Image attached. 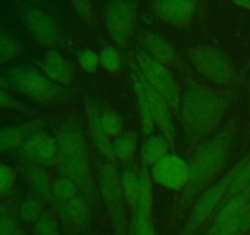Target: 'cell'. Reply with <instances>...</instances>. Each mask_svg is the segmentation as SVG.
I'll return each mask as SVG.
<instances>
[{"label":"cell","instance_id":"cell-1","mask_svg":"<svg viewBox=\"0 0 250 235\" xmlns=\"http://www.w3.org/2000/svg\"><path fill=\"white\" fill-rule=\"evenodd\" d=\"M237 134V125L231 121L214 137L200 144L187 161L188 181L181 192L176 205L172 222L182 218L190 210L198 196L219 180L227 161L231 156L232 146Z\"/></svg>","mask_w":250,"mask_h":235},{"label":"cell","instance_id":"cell-2","mask_svg":"<svg viewBox=\"0 0 250 235\" xmlns=\"http://www.w3.org/2000/svg\"><path fill=\"white\" fill-rule=\"evenodd\" d=\"M55 140L58 154L54 165L61 176L72 180L82 195L89 200L94 191V183L83 131L77 124L66 122L58 129Z\"/></svg>","mask_w":250,"mask_h":235},{"label":"cell","instance_id":"cell-3","mask_svg":"<svg viewBox=\"0 0 250 235\" xmlns=\"http://www.w3.org/2000/svg\"><path fill=\"white\" fill-rule=\"evenodd\" d=\"M227 102L222 95L193 86L181 97L180 118L188 136L194 141L209 135L221 120Z\"/></svg>","mask_w":250,"mask_h":235},{"label":"cell","instance_id":"cell-4","mask_svg":"<svg viewBox=\"0 0 250 235\" xmlns=\"http://www.w3.org/2000/svg\"><path fill=\"white\" fill-rule=\"evenodd\" d=\"M7 82L20 94L44 107H56L68 98V93L61 86L27 65L12 68L7 72Z\"/></svg>","mask_w":250,"mask_h":235},{"label":"cell","instance_id":"cell-5","mask_svg":"<svg viewBox=\"0 0 250 235\" xmlns=\"http://www.w3.org/2000/svg\"><path fill=\"white\" fill-rule=\"evenodd\" d=\"M243 159L238 162L236 165L232 166L227 173H225L219 180L215 181L212 185L205 188L202 193L197 197L193 206L190 207L189 213L186 224L183 225L182 230L178 235H192L198 229L203 227L222 205L225 195H226L229 186L231 184L232 179L237 174V171L241 168Z\"/></svg>","mask_w":250,"mask_h":235},{"label":"cell","instance_id":"cell-6","mask_svg":"<svg viewBox=\"0 0 250 235\" xmlns=\"http://www.w3.org/2000/svg\"><path fill=\"white\" fill-rule=\"evenodd\" d=\"M99 191L105 203L115 235H129L126 201L121 188L120 169L115 161H105L99 169Z\"/></svg>","mask_w":250,"mask_h":235},{"label":"cell","instance_id":"cell-7","mask_svg":"<svg viewBox=\"0 0 250 235\" xmlns=\"http://www.w3.org/2000/svg\"><path fill=\"white\" fill-rule=\"evenodd\" d=\"M133 59L144 80L166 100L172 113H175L176 115L180 114V90L167 66L151 59L142 48L134 51Z\"/></svg>","mask_w":250,"mask_h":235},{"label":"cell","instance_id":"cell-8","mask_svg":"<svg viewBox=\"0 0 250 235\" xmlns=\"http://www.w3.org/2000/svg\"><path fill=\"white\" fill-rule=\"evenodd\" d=\"M189 59L200 75L217 85H226L236 78L231 60L215 47L197 46L190 50Z\"/></svg>","mask_w":250,"mask_h":235},{"label":"cell","instance_id":"cell-9","mask_svg":"<svg viewBox=\"0 0 250 235\" xmlns=\"http://www.w3.org/2000/svg\"><path fill=\"white\" fill-rule=\"evenodd\" d=\"M138 4L134 1H111L105 5L104 20L110 37L119 48L127 46L136 29Z\"/></svg>","mask_w":250,"mask_h":235},{"label":"cell","instance_id":"cell-10","mask_svg":"<svg viewBox=\"0 0 250 235\" xmlns=\"http://www.w3.org/2000/svg\"><path fill=\"white\" fill-rule=\"evenodd\" d=\"M150 178L153 183L182 192L188 181V165L185 159L175 153H167L164 158L156 162L150 169Z\"/></svg>","mask_w":250,"mask_h":235},{"label":"cell","instance_id":"cell-11","mask_svg":"<svg viewBox=\"0 0 250 235\" xmlns=\"http://www.w3.org/2000/svg\"><path fill=\"white\" fill-rule=\"evenodd\" d=\"M22 21L32 37L42 46L51 47L60 39L61 32L58 24L42 10L27 7L22 11Z\"/></svg>","mask_w":250,"mask_h":235},{"label":"cell","instance_id":"cell-12","mask_svg":"<svg viewBox=\"0 0 250 235\" xmlns=\"http://www.w3.org/2000/svg\"><path fill=\"white\" fill-rule=\"evenodd\" d=\"M197 5V2L188 0H159L151 2L150 6L161 21L177 27H186L194 20Z\"/></svg>","mask_w":250,"mask_h":235},{"label":"cell","instance_id":"cell-13","mask_svg":"<svg viewBox=\"0 0 250 235\" xmlns=\"http://www.w3.org/2000/svg\"><path fill=\"white\" fill-rule=\"evenodd\" d=\"M24 158L46 165L54 164L58 154V144L55 137L44 131H36L24 141L21 147Z\"/></svg>","mask_w":250,"mask_h":235},{"label":"cell","instance_id":"cell-14","mask_svg":"<svg viewBox=\"0 0 250 235\" xmlns=\"http://www.w3.org/2000/svg\"><path fill=\"white\" fill-rule=\"evenodd\" d=\"M21 171L34 196L41 200H51V185L53 181L50 179V174L46 168L42 164L26 159L21 163Z\"/></svg>","mask_w":250,"mask_h":235},{"label":"cell","instance_id":"cell-15","mask_svg":"<svg viewBox=\"0 0 250 235\" xmlns=\"http://www.w3.org/2000/svg\"><path fill=\"white\" fill-rule=\"evenodd\" d=\"M143 82L146 93H148L149 102H150L151 110H153L154 120H155V125L160 129L161 135H164L168 140L171 146H172L173 142H175V126H173L172 110L170 109L166 100L144 78Z\"/></svg>","mask_w":250,"mask_h":235},{"label":"cell","instance_id":"cell-16","mask_svg":"<svg viewBox=\"0 0 250 235\" xmlns=\"http://www.w3.org/2000/svg\"><path fill=\"white\" fill-rule=\"evenodd\" d=\"M132 59L131 65V72H132V82H133L134 92L137 95V102L139 105V117H141V129L144 136H151L155 129V120H154L153 110H151L150 102H149L148 93H146V87H144L143 77L139 71L138 66H137L136 61H134L133 56Z\"/></svg>","mask_w":250,"mask_h":235},{"label":"cell","instance_id":"cell-17","mask_svg":"<svg viewBox=\"0 0 250 235\" xmlns=\"http://www.w3.org/2000/svg\"><path fill=\"white\" fill-rule=\"evenodd\" d=\"M42 68L45 71L46 76L55 83L71 86L76 80L73 66L63 58L60 51L54 49H50L44 54Z\"/></svg>","mask_w":250,"mask_h":235},{"label":"cell","instance_id":"cell-18","mask_svg":"<svg viewBox=\"0 0 250 235\" xmlns=\"http://www.w3.org/2000/svg\"><path fill=\"white\" fill-rule=\"evenodd\" d=\"M61 218L71 229H81L85 227L90 217L89 201L82 193H77L67 202L58 206Z\"/></svg>","mask_w":250,"mask_h":235},{"label":"cell","instance_id":"cell-19","mask_svg":"<svg viewBox=\"0 0 250 235\" xmlns=\"http://www.w3.org/2000/svg\"><path fill=\"white\" fill-rule=\"evenodd\" d=\"M250 210V186L243 192L238 193L234 197L229 198V201L220 206L217 212L215 213V217L211 220V227L210 229L220 227L222 224L231 222V220L237 219L244 213Z\"/></svg>","mask_w":250,"mask_h":235},{"label":"cell","instance_id":"cell-20","mask_svg":"<svg viewBox=\"0 0 250 235\" xmlns=\"http://www.w3.org/2000/svg\"><path fill=\"white\" fill-rule=\"evenodd\" d=\"M141 41L143 43V49L151 59L165 66H171L176 64V51L167 42L155 33L142 34Z\"/></svg>","mask_w":250,"mask_h":235},{"label":"cell","instance_id":"cell-21","mask_svg":"<svg viewBox=\"0 0 250 235\" xmlns=\"http://www.w3.org/2000/svg\"><path fill=\"white\" fill-rule=\"evenodd\" d=\"M38 131L36 122L21 125H9L0 129V153L21 148L24 141L33 132Z\"/></svg>","mask_w":250,"mask_h":235},{"label":"cell","instance_id":"cell-22","mask_svg":"<svg viewBox=\"0 0 250 235\" xmlns=\"http://www.w3.org/2000/svg\"><path fill=\"white\" fill-rule=\"evenodd\" d=\"M171 143L164 135H151L141 147V165L150 169L156 162L170 153Z\"/></svg>","mask_w":250,"mask_h":235},{"label":"cell","instance_id":"cell-23","mask_svg":"<svg viewBox=\"0 0 250 235\" xmlns=\"http://www.w3.org/2000/svg\"><path fill=\"white\" fill-rule=\"evenodd\" d=\"M151 215H153V180L150 178L149 169L141 165L138 202L133 217L151 218Z\"/></svg>","mask_w":250,"mask_h":235},{"label":"cell","instance_id":"cell-24","mask_svg":"<svg viewBox=\"0 0 250 235\" xmlns=\"http://www.w3.org/2000/svg\"><path fill=\"white\" fill-rule=\"evenodd\" d=\"M87 115L90 135H92L99 152L103 154L105 161H115V156L111 147V139L106 136V134L103 131L102 126H100V115L98 114V110L93 107L88 108Z\"/></svg>","mask_w":250,"mask_h":235},{"label":"cell","instance_id":"cell-25","mask_svg":"<svg viewBox=\"0 0 250 235\" xmlns=\"http://www.w3.org/2000/svg\"><path fill=\"white\" fill-rule=\"evenodd\" d=\"M139 179H141V170H134L132 168L120 170L122 193H124V197L127 206L132 211V214L136 212L137 202H138Z\"/></svg>","mask_w":250,"mask_h":235},{"label":"cell","instance_id":"cell-26","mask_svg":"<svg viewBox=\"0 0 250 235\" xmlns=\"http://www.w3.org/2000/svg\"><path fill=\"white\" fill-rule=\"evenodd\" d=\"M111 147L115 159L124 162L129 161L134 157L138 147V134L126 130L111 140Z\"/></svg>","mask_w":250,"mask_h":235},{"label":"cell","instance_id":"cell-27","mask_svg":"<svg viewBox=\"0 0 250 235\" xmlns=\"http://www.w3.org/2000/svg\"><path fill=\"white\" fill-rule=\"evenodd\" d=\"M78 191H80L78 186L72 180L65 178V176H60V178L55 179L51 185V201L56 206H60L75 197Z\"/></svg>","mask_w":250,"mask_h":235},{"label":"cell","instance_id":"cell-28","mask_svg":"<svg viewBox=\"0 0 250 235\" xmlns=\"http://www.w3.org/2000/svg\"><path fill=\"white\" fill-rule=\"evenodd\" d=\"M44 211V201L38 197H28L19 206V215L23 222L34 223Z\"/></svg>","mask_w":250,"mask_h":235},{"label":"cell","instance_id":"cell-29","mask_svg":"<svg viewBox=\"0 0 250 235\" xmlns=\"http://www.w3.org/2000/svg\"><path fill=\"white\" fill-rule=\"evenodd\" d=\"M100 126L109 139H115L124 130V118L115 112H106L100 115Z\"/></svg>","mask_w":250,"mask_h":235},{"label":"cell","instance_id":"cell-30","mask_svg":"<svg viewBox=\"0 0 250 235\" xmlns=\"http://www.w3.org/2000/svg\"><path fill=\"white\" fill-rule=\"evenodd\" d=\"M100 65L109 72H119L122 65V59L119 50L115 47L106 46L99 54Z\"/></svg>","mask_w":250,"mask_h":235},{"label":"cell","instance_id":"cell-31","mask_svg":"<svg viewBox=\"0 0 250 235\" xmlns=\"http://www.w3.org/2000/svg\"><path fill=\"white\" fill-rule=\"evenodd\" d=\"M33 235H59L58 220L50 214L44 213L32 225Z\"/></svg>","mask_w":250,"mask_h":235},{"label":"cell","instance_id":"cell-32","mask_svg":"<svg viewBox=\"0 0 250 235\" xmlns=\"http://www.w3.org/2000/svg\"><path fill=\"white\" fill-rule=\"evenodd\" d=\"M16 170L5 163H0V198L11 193L16 181Z\"/></svg>","mask_w":250,"mask_h":235},{"label":"cell","instance_id":"cell-33","mask_svg":"<svg viewBox=\"0 0 250 235\" xmlns=\"http://www.w3.org/2000/svg\"><path fill=\"white\" fill-rule=\"evenodd\" d=\"M19 46L7 34L0 32V65L7 64L19 55Z\"/></svg>","mask_w":250,"mask_h":235},{"label":"cell","instance_id":"cell-34","mask_svg":"<svg viewBox=\"0 0 250 235\" xmlns=\"http://www.w3.org/2000/svg\"><path fill=\"white\" fill-rule=\"evenodd\" d=\"M129 235H158L153 218H132L129 225Z\"/></svg>","mask_w":250,"mask_h":235},{"label":"cell","instance_id":"cell-35","mask_svg":"<svg viewBox=\"0 0 250 235\" xmlns=\"http://www.w3.org/2000/svg\"><path fill=\"white\" fill-rule=\"evenodd\" d=\"M78 63L81 68L88 73H95L100 65L99 54L95 53L92 49H83L77 55Z\"/></svg>","mask_w":250,"mask_h":235},{"label":"cell","instance_id":"cell-36","mask_svg":"<svg viewBox=\"0 0 250 235\" xmlns=\"http://www.w3.org/2000/svg\"><path fill=\"white\" fill-rule=\"evenodd\" d=\"M71 7L84 21L92 22L94 20V10L89 1H73L71 2Z\"/></svg>","mask_w":250,"mask_h":235},{"label":"cell","instance_id":"cell-37","mask_svg":"<svg viewBox=\"0 0 250 235\" xmlns=\"http://www.w3.org/2000/svg\"><path fill=\"white\" fill-rule=\"evenodd\" d=\"M0 109L23 110L24 105L14 95L10 94L6 90H0Z\"/></svg>","mask_w":250,"mask_h":235},{"label":"cell","instance_id":"cell-38","mask_svg":"<svg viewBox=\"0 0 250 235\" xmlns=\"http://www.w3.org/2000/svg\"><path fill=\"white\" fill-rule=\"evenodd\" d=\"M17 224L14 217L5 214L0 217V235H14L17 232Z\"/></svg>","mask_w":250,"mask_h":235},{"label":"cell","instance_id":"cell-39","mask_svg":"<svg viewBox=\"0 0 250 235\" xmlns=\"http://www.w3.org/2000/svg\"><path fill=\"white\" fill-rule=\"evenodd\" d=\"M234 5L239 7H243L246 10H250V0H243V1H234Z\"/></svg>","mask_w":250,"mask_h":235},{"label":"cell","instance_id":"cell-40","mask_svg":"<svg viewBox=\"0 0 250 235\" xmlns=\"http://www.w3.org/2000/svg\"><path fill=\"white\" fill-rule=\"evenodd\" d=\"M10 87L9 82H7V78H4L0 75V90H7Z\"/></svg>","mask_w":250,"mask_h":235},{"label":"cell","instance_id":"cell-41","mask_svg":"<svg viewBox=\"0 0 250 235\" xmlns=\"http://www.w3.org/2000/svg\"><path fill=\"white\" fill-rule=\"evenodd\" d=\"M5 214H7L6 207H5L4 205H1V203H0V217H1V215H5Z\"/></svg>","mask_w":250,"mask_h":235},{"label":"cell","instance_id":"cell-42","mask_svg":"<svg viewBox=\"0 0 250 235\" xmlns=\"http://www.w3.org/2000/svg\"><path fill=\"white\" fill-rule=\"evenodd\" d=\"M14 235H24V233L23 232H22V230L21 229H20V228H19V229H17V232L16 233H15V234Z\"/></svg>","mask_w":250,"mask_h":235}]
</instances>
